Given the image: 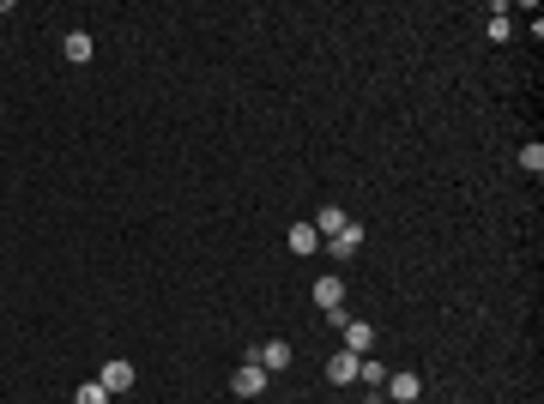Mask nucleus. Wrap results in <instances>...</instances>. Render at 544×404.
<instances>
[{
    "mask_svg": "<svg viewBox=\"0 0 544 404\" xmlns=\"http://www.w3.org/2000/svg\"><path fill=\"white\" fill-rule=\"evenodd\" d=\"M267 380H272V374L260 369V362H242V369L230 374V393H237V399H260V393H267Z\"/></svg>",
    "mask_w": 544,
    "mask_h": 404,
    "instance_id": "1",
    "label": "nucleus"
},
{
    "mask_svg": "<svg viewBox=\"0 0 544 404\" xmlns=\"http://www.w3.org/2000/svg\"><path fill=\"white\" fill-rule=\"evenodd\" d=\"M327 254H333V260H357V254H363V224L351 217L339 236H327Z\"/></svg>",
    "mask_w": 544,
    "mask_h": 404,
    "instance_id": "2",
    "label": "nucleus"
},
{
    "mask_svg": "<svg viewBox=\"0 0 544 404\" xmlns=\"http://www.w3.org/2000/svg\"><path fill=\"white\" fill-rule=\"evenodd\" d=\"M97 380H103V393L115 399V393H128V386H134V362H128V356H109Z\"/></svg>",
    "mask_w": 544,
    "mask_h": 404,
    "instance_id": "3",
    "label": "nucleus"
},
{
    "mask_svg": "<svg viewBox=\"0 0 544 404\" xmlns=\"http://www.w3.org/2000/svg\"><path fill=\"white\" fill-rule=\"evenodd\" d=\"M242 362H260L267 374H278V369H291V344L272 338V344H260V350H242Z\"/></svg>",
    "mask_w": 544,
    "mask_h": 404,
    "instance_id": "4",
    "label": "nucleus"
},
{
    "mask_svg": "<svg viewBox=\"0 0 544 404\" xmlns=\"http://www.w3.org/2000/svg\"><path fill=\"white\" fill-rule=\"evenodd\" d=\"M339 332H345V350H351V356H369L375 350V326L369 320H345Z\"/></svg>",
    "mask_w": 544,
    "mask_h": 404,
    "instance_id": "5",
    "label": "nucleus"
},
{
    "mask_svg": "<svg viewBox=\"0 0 544 404\" xmlns=\"http://www.w3.org/2000/svg\"><path fill=\"white\" fill-rule=\"evenodd\" d=\"M417 393H424V380H417L411 369H400V374H387V393H381V399H393V404H411Z\"/></svg>",
    "mask_w": 544,
    "mask_h": 404,
    "instance_id": "6",
    "label": "nucleus"
},
{
    "mask_svg": "<svg viewBox=\"0 0 544 404\" xmlns=\"http://www.w3.org/2000/svg\"><path fill=\"white\" fill-rule=\"evenodd\" d=\"M308 224H315V236L327 241V236H339L345 224H351V211H339V205H321V211H315V217H308Z\"/></svg>",
    "mask_w": 544,
    "mask_h": 404,
    "instance_id": "7",
    "label": "nucleus"
},
{
    "mask_svg": "<svg viewBox=\"0 0 544 404\" xmlns=\"http://www.w3.org/2000/svg\"><path fill=\"white\" fill-rule=\"evenodd\" d=\"M315 308H321V314L345 308V284H339V278H315Z\"/></svg>",
    "mask_w": 544,
    "mask_h": 404,
    "instance_id": "8",
    "label": "nucleus"
},
{
    "mask_svg": "<svg viewBox=\"0 0 544 404\" xmlns=\"http://www.w3.org/2000/svg\"><path fill=\"white\" fill-rule=\"evenodd\" d=\"M357 362H363V356H351V350L327 356V380H333V386H351V380H357Z\"/></svg>",
    "mask_w": 544,
    "mask_h": 404,
    "instance_id": "9",
    "label": "nucleus"
},
{
    "mask_svg": "<svg viewBox=\"0 0 544 404\" xmlns=\"http://www.w3.org/2000/svg\"><path fill=\"white\" fill-rule=\"evenodd\" d=\"M61 55H67L73 67H85V61L97 55V42H91V36H85V31H67V42H61Z\"/></svg>",
    "mask_w": 544,
    "mask_h": 404,
    "instance_id": "10",
    "label": "nucleus"
},
{
    "mask_svg": "<svg viewBox=\"0 0 544 404\" xmlns=\"http://www.w3.org/2000/svg\"><path fill=\"white\" fill-rule=\"evenodd\" d=\"M321 236H315V224H291V254H315Z\"/></svg>",
    "mask_w": 544,
    "mask_h": 404,
    "instance_id": "11",
    "label": "nucleus"
},
{
    "mask_svg": "<svg viewBox=\"0 0 544 404\" xmlns=\"http://www.w3.org/2000/svg\"><path fill=\"white\" fill-rule=\"evenodd\" d=\"M357 380H363L369 393H381V386H387V369H381L375 356H363V362H357Z\"/></svg>",
    "mask_w": 544,
    "mask_h": 404,
    "instance_id": "12",
    "label": "nucleus"
},
{
    "mask_svg": "<svg viewBox=\"0 0 544 404\" xmlns=\"http://www.w3.org/2000/svg\"><path fill=\"white\" fill-rule=\"evenodd\" d=\"M520 169H526V175H544V145H539V139L520 145Z\"/></svg>",
    "mask_w": 544,
    "mask_h": 404,
    "instance_id": "13",
    "label": "nucleus"
},
{
    "mask_svg": "<svg viewBox=\"0 0 544 404\" xmlns=\"http://www.w3.org/2000/svg\"><path fill=\"white\" fill-rule=\"evenodd\" d=\"M514 36V25H509V6H496V12H490V42H509Z\"/></svg>",
    "mask_w": 544,
    "mask_h": 404,
    "instance_id": "14",
    "label": "nucleus"
},
{
    "mask_svg": "<svg viewBox=\"0 0 544 404\" xmlns=\"http://www.w3.org/2000/svg\"><path fill=\"white\" fill-rule=\"evenodd\" d=\"M73 404H109V393H103V380H85V386L73 393Z\"/></svg>",
    "mask_w": 544,
    "mask_h": 404,
    "instance_id": "15",
    "label": "nucleus"
},
{
    "mask_svg": "<svg viewBox=\"0 0 544 404\" xmlns=\"http://www.w3.org/2000/svg\"><path fill=\"white\" fill-rule=\"evenodd\" d=\"M369 404H387V399H381V393H375V399H369Z\"/></svg>",
    "mask_w": 544,
    "mask_h": 404,
    "instance_id": "16",
    "label": "nucleus"
}]
</instances>
